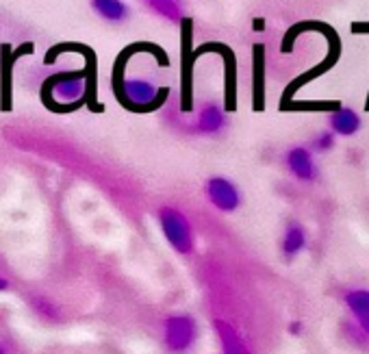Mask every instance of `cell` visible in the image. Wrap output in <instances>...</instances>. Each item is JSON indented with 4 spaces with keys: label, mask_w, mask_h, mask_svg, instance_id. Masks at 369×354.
<instances>
[{
    "label": "cell",
    "mask_w": 369,
    "mask_h": 354,
    "mask_svg": "<svg viewBox=\"0 0 369 354\" xmlns=\"http://www.w3.org/2000/svg\"><path fill=\"white\" fill-rule=\"evenodd\" d=\"M205 194L211 205L224 213H233L241 207V194L239 187L224 176H213L205 185Z\"/></svg>",
    "instance_id": "cell-3"
},
{
    "label": "cell",
    "mask_w": 369,
    "mask_h": 354,
    "mask_svg": "<svg viewBox=\"0 0 369 354\" xmlns=\"http://www.w3.org/2000/svg\"><path fill=\"white\" fill-rule=\"evenodd\" d=\"M226 126V115L221 111L219 105L215 103H207L200 113H198V122H195V129H198L202 135H217L224 131Z\"/></svg>",
    "instance_id": "cell-8"
},
{
    "label": "cell",
    "mask_w": 369,
    "mask_h": 354,
    "mask_svg": "<svg viewBox=\"0 0 369 354\" xmlns=\"http://www.w3.org/2000/svg\"><path fill=\"white\" fill-rule=\"evenodd\" d=\"M300 331H302V322H291L289 333H291V335H300Z\"/></svg>",
    "instance_id": "cell-16"
},
{
    "label": "cell",
    "mask_w": 369,
    "mask_h": 354,
    "mask_svg": "<svg viewBox=\"0 0 369 354\" xmlns=\"http://www.w3.org/2000/svg\"><path fill=\"white\" fill-rule=\"evenodd\" d=\"M91 9L107 22H124L129 18V7L122 0H91Z\"/></svg>",
    "instance_id": "cell-12"
},
{
    "label": "cell",
    "mask_w": 369,
    "mask_h": 354,
    "mask_svg": "<svg viewBox=\"0 0 369 354\" xmlns=\"http://www.w3.org/2000/svg\"><path fill=\"white\" fill-rule=\"evenodd\" d=\"M145 5L155 13L169 22H179L183 18V3L181 0H145Z\"/></svg>",
    "instance_id": "cell-13"
},
{
    "label": "cell",
    "mask_w": 369,
    "mask_h": 354,
    "mask_svg": "<svg viewBox=\"0 0 369 354\" xmlns=\"http://www.w3.org/2000/svg\"><path fill=\"white\" fill-rule=\"evenodd\" d=\"M85 94V79L83 74H65V77L53 79L51 85V96L57 100V103L70 105L81 100Z\"/></svg>",
    "instance_id": "cell-6"
},
{
    "label": "cell",
    "mask_w": 369,
    "mask_h": 354,
    "mask_svg": "<svg viewBox=\"0 0 369 354\" xmlns=\"http://www.w3.org/2000/svg\"><path fill=\"white\" fill-rule=\"evenodd\" d=\"M163 341L169 352L183 354L195 341V320L185 313L169 315L163 322Z\"/></svg>",
    "instance_id": "cell-2"
},
{
    "label": "cell",
    "mask_w": 369,
    "mask_h": 354,
    "mask_svg": "<svg viewBox=\"0 0 369 354\" xmlns=\"http://www.w3.org/2000/svg\"><path fill=\"white\" fill-rule=\"evenodd\" d=\"M159 224H161L163 237L167 239L171 250H176L179 255H191L193 248H195L193 229H191L189 217L181 209L161 207L159 209Z\"/></svg>",
    "instance_id": "cell-1"
},
{
    "label": "cell",
    "mask_w": 369,
    "mask_h": 354,
    "mask_svg": "<svg viewBox=\"0 0 369 354\" xmlns=\"http://www.w3.org/2000/svg\"><path fill=\"white\" fill-rule=\"evenodd\" d=\"M361 115L354 109L348 107H341L330 115V131L335 135H343V137H350L356 135L361 131Z\"/></svg>",
    "instance_id": "cell-10"
},
{
    "label": "cell",
    "mask_w": 369,
    "mask_h": 354,
    "mask_svg": "<svg viewBox=\"0 0 369 354\" xmlns=\"http://www.w3.org/2000/svg\"><path fill=\"white\" fill-rule=\"evenodd\" d=\"M215 333L219 337L221 350L224 354H250L248 346H245L243 337L237 333V328L224 320H215Z\"/></svg>",
    "instance_id": "cell-9"
},
{
    "label": "cell",
    "mask_w": 369,
    "mask_h": 354,
    "mask_svg": "<svg viewBox=\"0 0 369 354\" xmlns=\"http://www.w3.org/2000/svg\"><path fill=\"white\" fill-rule=\"evenodd\" d=\"M348 311L352 313V317L356 320V326L361 328V333L369 337V289H350L343 298Z\"/></svg>",
    "instance_id": "cell-7"
},
{
    "label": "cell",
    "mask_w": 369,
    "mask_h": 354,
    "mask_svg": "<svg viewBox=\"0 0 369 354\" xmlns=\"http://www.w3.org/2000/svg\"><path fill=\"white\" fill-rule=\"evenodd\" d=\"M285 163L289 167V172L295 176L298 181L302 183H313L317 181L319 176V170H317V163L313 159V153L304 146H293L287 150V157H285Z\"/></svg>",
    "instance_id": "cell-4"
},
{
    "label": "cell",
    "mask_w": 369,
    "mask_h": 354,
    "mask_svg": "<svg viewBox=\"0 0 369 354\" xmlns=\"http://www.w3.org/2000/svg\"><path fill=\"white\" fill-rule=\"evenodd\" d=\"M9 287V283H7V278H3V276H0V291H5Z\"/></svg>",
    "instance_id": "cell-17"
},
{
    "label": "cell",
    "mask_w": 369,
    "mask_h": 354,
    "mask_svg": "<svg viewBox=\"0 0 369 354\" xmlns=\"http://www.w3.org/2000/svg\"><path fill=\"white\" fill-rule=\"evenodd\" d=\"M332 146H335V133L332 131H324L313 139L315 153H328V150H332Z\"/></svg>",
    "instance_id": "cell-15"
},
{
    "label": "cell",
    "mask_w": 369,
    "mask_h": 354,
    "mask_svg": "<svg viewBox=\"0 0 369 354\" xmlns=\"http://www.w3.org/2000/svg\"><path fill=\"white\" fill-rule=\"evenodd\" d=\"M31 305H33V311H35L41 320H46V322H57V320L61 317L59 307L55 305L53 300H48V298H44V296H35V298L31 300Z\"/></svg>",
    "instance_id": "cell-14"
},
{
    "label": "cell",
    "mask_w": 369,
    "mask_h": 354,
    "mask_svg": "<svg viewBox=\"0 0 369 354\" xmlns=\"http://www.w3.org/2000/svg\"><path fill=\"white\" fill-rule=\"evenodd\" d=\"M122 94H124L127 103L135 107H153L159 98L155 83L148 79H127L122 83Z\"/></svg>",
    "instance_id": "cell-5"
},
{
    "label": "cell",
    "mask_w": 369,
    "mask_h": 354,
    "mask_svg": "<svg viewBox=\"0 0 369 354\" xmlns=\"http://www.w3.org/2000/svg\"><path fill=\"white\" fill-rule=\"evenodd\" d=\"M0 354H9V348L3 341H0Z\"/></svg>",
    "instance_id": "cell-18"
},
{
    "label": "cell",
    "mask_w": 369,
    "mask_h": 354,
    "mask_svg": "<svg viewBox=\"0 0 369 354\" xmlns=\"http://www.w3.org/2000/svg\"><path fill=\"white\" fill-rule=\"evenodd\" d=\"M306 231L302 229L300 224H289L287 231L283 235V241H280V248H283V255L287 259H293L298 257L300 252L306 248Z\"/></svg>",
    "instance_id": "cell-11"
}]
</instances>
